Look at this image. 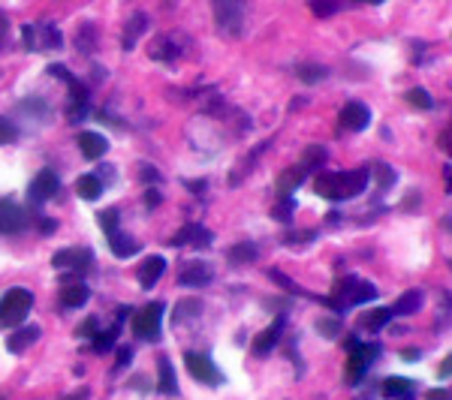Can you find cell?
Returning <instances> with one entry per match:
<instances>
[{
  "label": "cell",
  "instance_id": "cell-1",
  "mask_svg": "<svg viewBox=\"0 0 452 400\" xmlns=\"http://www.w3.org/2000/svg\"><path fill=\"white\" fill-rule=\"evenodd\" d=\"M368 169H356V172H326V175L316 178L314 190L323 199H350V196H359L368 184Z\"/></svg>",
  "mask_w": 452,
  "mask_h": 400
},
{
  "label": "cell",
  "instance_id": "cell-2",
  "mask_svg": "<svg viewBox=\"0 0 452 400\" xmlns=\"http://www.w3.org/2000/svg\"><path fill=\"white\" fill-rule=\"evenodd\" d=\"M30 307H34V295L27 289H21V286H15V289H10L0 298V325H10V328L18 325L30 313Z\"/></svg>",
  "mask_w": 452,
  "mask_h": 400
},
{
  "label": "cell",
  "instance_id": "cell-3",
  "mask_svg": "<svg viewBox=\"0 0 452 400\" xmlns=\"http://www.w3.org/2000/svg\"><path fill=\"white\" fill-rule=\"evenodd\" d=\"M347 346H350V358H347V382H359L362 373L368 371V364L380 356V346L371 343H356V341H347Z\"/></svg>",
  "mask_w": 452,
  "mask_h": 400
},
{
  "label": "cell",
  "instance_id": "cell-4",
  "mask_svg": "<svg viewBox=\"0 0 452 400\" xmlns=\"http://www.w3.org/2000/svg\"><path fill=\"white\" fill-rule=\"evenodd\" d=\"M160 322H163V304L154 301V304L142 307L133 316V334L142 337V341H157L160 337Z\"/></svg>",
  "mask_w": 452,
  "mask_h": 400
},
{
  "label": "cell",
  "instance_id": "cell-5",
  "mask_svg": "<svg viewBox=\"0 0 452 400\" xmlns=\"http://www.w3.org/2000/svg\"><path fill=\"white\" fill-rule=\"evenodd\" d=\"M184 361H187V371H190L193 379L205 382V386H217V382L223 379L221 371H217L214 361H211L208 356H199V352H187Z\"/></svg>",
  "mask_w": 452,
  "mask_h": 400
},
{
  "label": "cell",
  "instance_id": "cell-6",
  "mask_svg": "<svg viewBox=\"0 0 452 400\" xmlns=\"http://www.w3.org/2000/svg\"><path fill=\"white\" fill-rule=\"evenodd\" d=\"M30 217L25 208H18L15 202H0V232L3 235H15V232L27 229Z\"/></svg>",
  "mask_w": 452,
  "mask_h": 400
},
{
  "label": "cell",
  "instance_id": "cell-7",
  "mask_svg": "<svg viewBox=\"0 0 452 400\" xmlns=\"http://www.w3.org/2000/svg\"><path fill=\"white\" fill-rule=\"evenodd\" d=\"M58 175H55V172H51V169H42L40 172V175H36L34 181H30V199H34L36 202V205H42V202H49L51 199V196H55L58 193Z\"/></svg>",
  "mask_w": 452,
  "mask_h": 400
},
{
  "label": "cell",
  "instance_id": "cell-8",
  "mask_svg": "<svg viewBox=\"0 0 452 400\" xmlns=\"http://www.w3.org/2000/svg\"><path fill=\"white\" fill-rule=\"evenodd\" d=\"M371 124V111H368V105L362 103H347L341 109V126L350 133H359L365 130V126Z\"/></svg>",
  "mask_w": 452,
  "mask_h": 400
},
{
  "label": "cell",
  "instance_id": "cell-9",
  "mask_svg": "<svg viewBox=\"0 0 452 400\" xmlns=\"http://www.w3.org/2000/svg\"><path fill=\"white\" fill-rule=\"evenodd\" d=\"M90 262H94V256H90V250H85V247H70V250H60L51 256V265L55 268H75V271H85Z\"/></svg>",
  "mask_w": 452,
  "mask_h": 400
},
{
  "label": "cell",
  "instance_id": "cell-10",
  "mask_svg": "<svg viewBox=\"0 0 452 400\" xmlns=\"http://www.w3.org/2000/svg\"><path fill=\"white\" fill-rule=\"evenodd\" d=\"M172 247H184V244H196V247H208L211 244V232L199 223H187L184 229L175 232V238L169 241Z\"/></svg>",
  "mask_w": 452,
  "mask_h": 400
},
{
  "label": "cell",
  "instance_id": "cell-11",
  "mask_svg": "<svg viewBox=\"0 0 452 400\" xmlns=\"http://www.w3.org/2000/svg\"><path fill=\"white\" fill-rule=\"evenodd\" d=\"M217 21H221L223 34H229V36L241 34V25H244L241 6H236V3H217Z\"/></svg>",
  "mask_w": 452,
  "mask_h": 400
},
{
  "label": "cell",
  "instance_id": "cell-12",
  "mask_svg": "<svg viewBox=\"0 0 452 400\" xmlns=\"http://www.w3.org/2000/svg\"><path fill=\"white\" fill-rule=\"evenodd\" d=\"M163 271H166V259L163 256H151V259H145L139 265V283H142V289H151L157 280L163 277Z\"/></svg>",
  "mask_w": 452,
  "mask_h": 400
},
{
  "label": "cell",
  "instance_id": "cell-13",
  "mask_svg": "<svg viewBox=\"0 0 452 400\" xmlns=\"http://www.w3.org/2000/svg\"><path fill=\"white\" fill-rule=\"evenodd\" d=\"M79 148H81V154H85L88 160H100L105 150H109V142H105V135H100V133H81Z\"/></svg>",
  "mask_w": 452,
  "mask_h": 400
},
{
  "label": "cell",
  "instance_id": "cell-14",
  "mask_svg": "<svg viewBox=\"0 0 452 400\" xmlns=\"http://www.w3.org/2000/svg\"><path fill=\"white\" fill-rule=\"evenodd\" d=\"M301 181H305V169H301V165H292V169H286L284 175L277 178V193H281V199H290V193L299 190Z\"/></svg>",
  "mask_w": 452,
  "mask_h": 400
},
{
  "label": "cell",
  "instance_id": "cell-15",
  "mask_svg": "<svg viewBox=\"0 0 452 400\" xmlns=\"http://www.w3.org/2000/svg\"><path fill=\"white\" fill-rule=\"evenodd\" d=\"M178 280H181V283H187V286L208 283V280H211V268H208V262H187Z\"/></svg>",
  "mask_w": 452,
  "mask_h": 400
},
{
  "label": "cell",
  "instance_id": "cell-16",
  "mask_svg": "<svg viewBox=\"0 0 452 400\" xmlns=\"http://www.w3.org/2000/svg\"><path fill=\"white\" fill-rule=\"evenodd\" d=\"M36 337H40V325H27V328L15 331L12 337H6V349L10 352H25L30 343H36Z\"/></svg>",
  "mask_w": 452,
  "mask_h": 400
},
{
  "label": "cell",
  "instance_id": "cell-17",
  "mask_svg": "<svg viewBox=\"0 0 452 400\" xmlns=\"http://www.w3.org/2000/svg\"><path fill=\"white\" fill-rule=\"evenodd\" d=\"M88 298H90V292H88L85 283H66L64 289H60V304L64 307H81Z\"/></svg>",
  "mask_w": 452,
  "mask_h": 400
},
{
  "label": "cell",
  "instance_id": "cell-18",
  "mask_svg": "<svg viewBox=\"0 0 452 400\" xmlns=\"http://www.w3.org/2000/svg\"><path fill=\"white\" fill-rule=\"evenodd\" d=\"M109 247H112V253H115L118 259H127V256L139 253V241H133L130 235H121V232L109 235Z\"/></svg>",
  "mask_w": 452,
  "mask_h": 400
},
{
  "label": "cell",
  "instance_id": "cell-19",
  "mask_svg": "<svg viewBox=\"0 0 452 400\" xmlns=\"http://www.w3.org/2000/svg\"><path fill=\"white\" fill-rule=\"evenodd\" d=\"M75 193L81 196V199H88V202H94L97 196L103 193V181L97 178V175H81L79 181H75Z\"/></svg>",
  "mask_w": 452,
  "mask_h": 400
},
{
  "label": "cell",
  "instance_id": "cell-20",
  "mask_svg": "<svg viewBox=\"0 0 452 400\" xmlns=\"http://www.w3.org/2000/svg\"><path fill=\"white\" fill-rule=\"evenodd\" d=\"M422 307V292L419 289H410L407 295H401L395 301V307H392V313H398V316H410V313H416Z\"/></svg>",
  "mask_w": 452,
  "mask_h": 400
},
{
  "label": "cell",
  "instance_id": "cell-21",
  "mask_svg": "<svg viewBox=\"0 0 452 400\" xmlns=\"http://www.w3.org/2000/svg\"><path fill=\"white\" fill-rule=\"evenodd\" d=\"M157 373H160V391H163V395H175L178 382H175V371H172V361L169 358L157 361Z\"/></svg>",
  "mask_w": 452,
  "mask_h": 400
},
{
  "label": "cell",
  "instance_id": "cell-22",
  "mask_svg": "<svg viewBox=\"0 0 452 400\" xmlns=\"http://www.w3.org/2000/svg\"><path fill=\"white\" fill-rule=\"evenodd\" d=\"M392 307H377V310H371L368 316H362V328H368V331H377V328H383L386 322L392 319Z\"/></svg>",
  "mask_w": 452,
  "mask_h": 400
},
{
  "label": "cell",
  "instance_id": "cell-23",
  "mask_svg": "<svg viewBox=\"0 0 452 400\" xmlns=\"http://www.w3.org/2000/svg\"><path fill=\"white\" fill-rule=\"evenodd\" d=\"M410 391H413V382L404 379V376H389V379L383 382V395H389V397H404V395H410Z\"/></svg>",
  "mask_w": 452,
  "mask_h": 400
},
{
  "label": "cell",
  "instance_id": "cell-24",
  "mask_svg": "<svg viewBox=\"0 0 452 400\" xmlns=\"http://www.w3.org/2000/svg\"><path fill=\"white\" fill-rule=\"evenodd\" d=\"M202 310V304L196 298H184V301H178L175 304V313H172V319L175 322H184V319H190V316H196Z\"/></svg>",
  "mask_w": 452,
  "mask_h": 400
},
{
  "label": "cell",
  "instance_id": "cell-25",
  "mask_svg": "<svg viewBox=\"0 0 452 400\" xmlns=\"http://www.w3.org/2000/svg\"><path fill=\"white\" fill-rule=\"evenodd\" d=\"M229 259H232V265H247V262L256 259V247L244 241V244L232 247V250H229Z\"/></svg>",
  "mask_w": 452,
  "mask_h": 400
},
{
  "label": "cell",
  "instance_id": "cell-26",
  "mask_svg": "<svg viewBox=\"0 0 452 400\" xmlns=\"http://www.w3.org/2000/svg\"><path fill=\"white\" fill-rule=\"evenodd\" d=\"M275 343H277V325L275 328H266L260 337H256V341H253V352H256V356H266V352Z\"/></svg>",
  "mask_w": 452,
  "mask_h": 400
},
{
  "label": "cell",
  "instance_id": "cell-27",
  "mask_svg": "<svg viewBox=\"0 0 452 400\" xmlns=\"http://www.w3.org/2000/svg\"><path fill=\"white\" fill-rule=\"evenodd\" d=\"M115 337H118V325L112 331H97L94 334V352H109L115 346Z\"/></svg>",
  "mask_w": 452,
  "mask_h": 400
},
{
  "label": "cell",
  "instance_id": "cell-28",
  "mask_svg": "<svg viewBox=\"0 0 452 400\" xmlns=\"http://www.w3.org/2000/svg\"><path fill=\"white\" fill-rule=\"evenodd\" d=\"M374 178H377V184H380V190H389L392 184H395V172L389 169V165H383V163H377L374 165Z\"/></svg>",
  "mask_w": 452,
  "mask_h": 400
},
{
  "label": "cell",
  "instance_id": "cell-29",
  "mask_svg": "<svg viewBox=\"0 0 452 400\" xmlns=\"http://www.w3.org/2000/svg\"><path fill=\"white\" fill-rule=\"evenodd\" d=\"M97 220H100V229L105 232V235H115V232H118V211H115V208H109V211H103V214H97Z\"/></svg>",
  "mask_w": 452,
  "mask_h": 400
},
{
  "label": "cell",
  "instance_id": "cell-30",
  "mask_svg": "<svg viewBox=\"0 0 452 400\" xmlns=\"http://www.w3.org/2000/svg\"><path fill=\"white\" fill-rule=\"evenodd\" d=\"M299 79L301 81H320V79H326V66H316V64H305V66H299Z\"/></svg>",
  "mask_w": 452,
  "mask_h": 400
},
{
  "label": "cell",
  "instance_id": "cell-31",
  "mask_svg": "<svg viewBox=\"0 0 452 400\" xmlns=\"http://www.w3.org/2000/svg\"><path fill=\"white\" fill-rule=\"evenodd\" d=\"M18 139V126L10 118H0V145H12Z\"/></svg>",
  "mask_w": 452,
  "mask_h": 400
},
{
  "label": "cell",
  "instance_id": "cell-32",
  "mask_svg": "<svg viewBox=\"0 0 452 400\" xmlns=\"http://www.w3.org/2000/svg\"><path fill=\"white\" fill-rule=\"evenodd\" d=\"M292 211H296V202H292V199H281L275 205V211H271V217H275V220H281V223H286L292 217Z\"/></svg>",
  "mask_w": 452,
  "mask_h": 400
},
{
  "label": "cell",
  "instance_id": "cell-33",
  "mask_svg": "<svg viewBox=\"0 0 452 400\" xmlns=\"http://www.w3.org/2000/svg\"><path fill=\"white\" fill-rule=\"evenodd\" d=\"M407 100H410L413 105H419V109H431L434 100L428 96V90H422V88H413L410 94H407Z\"/></svg>",
  "mask_w": 452,
  "mask_h": 400
},
{
  "label": "cell",
  "instance_id": "cell-34",
  "mask_svg": "<svg viewBox=\"0 0 452 400\" xmlns=\"http://www.w3.org/2000/svg\"><path fill=\"white\" fill-rule=\"evenodd\" d=\"M316 331L326 334V337H338L344 328H341V322H338V319H320V322H316Z\"/></svg>",
  "mask_w": 452,
  "mask_h": 400
},
{
  "label": "cell",
  "instance_id": "cell-35",
  "mask_svg": "<svg viewBox=\"0 0 452 400\" xmlns=\"http://www.w3.org/2000/svg\"><path fill=\"white\" fill-rule=\"evenodd\" d=\"M326 160V150L323 148H307V154H305V163H301V169H311V165H316V163H323Z\"/></svg>",
  "mask_w": 452,
  "mask_h": 400
},
{
  "label": "cell",
  "instance_id": "cell-36",
  "mask_svg": "<svg viewBox=\"0 0 452 400\" xmlns=\"http://www.w3.org/2000/svg\"><path fill=\"white\" fill-rule=\"evenodd\" d=\"M142 21H145V15H136V21H133L130 34H124V49H130V45L136 42V36H139L142 30H145V25H142Z\"/></svg>",
  "mask_w": 452,
  "mask_h": 400
},
{
  "label": "cell",
  "instance_id": "cell-37",
  "mask_svg": "<svg viewBox=\"0 0 452 400\" xmlns=\"http://www.w3.org/2000/svg\"><path fill=\"white\" fill-rule=\"evenodd\" d=\"M97 328H100V319H94V316H90L85 325L75 331V334H79V337H94V334H97Z\"/></svg>",
  "mask_w": 452,
  "mask_h": 400
},
{
  "label": "cell",
  "instance_id": "cell-38",
  "mask_svg": "<svg viewBox=\"0 0 452 400\" xmlns=\"http://www.w3.org/2000/svg\"><path fill=\"white\" fill-rule=\"evenodd\" d=\"M130 358H133V349H127V346H121V349H118V364H115V367L121 371V367H124V364H127V361H130Z\"/></svg>",
  "mask_w": 452,
  "mask_h": 400
},
{
  "label": "cell",
  "instance_id": "cell-39",
  "mask_svg": "<svg viewBox=\"0 0 452 400\" xmlns=\"http://www.w3.org/2000/svg\"><path fill=\"white\" fill-rule=\"evenodd\" d=\"M314 12L316 15H331L335 12V3H314Z\"/></svg>",
  "mask_w": 452,
  "mask_h": 400
},
{
  "label": "cell",
  "instance_id": "cell-40",
  "mask_svg": "<svg viewBox=\"0 0 452 400\" xmlns=\"http://www.w3.org/2000/svg\"><path fill=\"white\" fill-rule=\"evenodd\" d=\"M428 400H449V391H447V388H440V391H431V395H428Z\"/></svg>",
  "mask_w": 452,
  "mask_h": 400
},
{
  "label": "cell",
  "instance_id": "cell-41",
  "mask_svg": "<svg viewBox=\"0 0 452 400\" xmlns=\"http://www.w3.org/2000/svg\"><path fill=\"white\" fill-rule=\"evenodd\" d=\"M437 145H440L443 150H449V130H443V133H440V139H437Z\"/></svg>",
  "mask_w": 452,
  "mask_h": 400
},
{
  "label": "cell",
  "instance_id": "cell-42",
  "mask_svg": "<svg viewBox=\"0 0 452 400\" xmlns=\"http://www.w3.org/2000/svg\"><path fill=\"white\" fill-rule=\"evenodd\" d=\"M64 400H88V391L81 388V391H75V395H66Z\"/></svg>",
  "mask_w": 452,
  "mask_h": 400
},
{
  "label": "cell",
  "instance_id": "cell-43",
  "mask_svg": "<svg viewBox=\"0 0 452 400\" xmlns=\"http://www.w3.org/2000/svg\"><path fill=\"white\" fill-rule=\"evenodd\" d=\"M145 202H148V205H157V202H160V196H157L154 190H148L145 193Z\"/></svg>",
  "mask_w": 452,
  "mask_h": 400
},
{
  "label": "cell",
  "instance_id": "cell-44",
  "mask_svg": "<svg viewBox=\"0 0 452 400\" xmlns=\"http://www.w3.org/2000/svg\"><path fill=\"white\" fill-rule=\"evenodd\" d=\"M40 229H42V232H51V229H55V223H51V220H42Z\"/></svg>",
  "mask_w": 452,
  "mask_h": 400
},
{
  "label": "cell",
  "instance_id": "cell-45",
  "mask_svg": "<svg viewBox=\"0 0 452 400\" xmlns=\"http://www.w3.org/2000/svg\"><path fill=\"white\" fill-rule=\"evenodd\" d=\"M404 358H419V349H404Z\"/></svg>",
  "mask_w": 452,
  "mask_h": 400
},
{
  "label": "cell",
  "instance_id": "cell-46",
  "mask_svg": "<svg viewBox=\"0 0 452 400\" xmlns=\"http://www.w3.org/2000/svg\"><path fill=\"white\" fill-rule=\"evenodd\" d=\"M440 376H449V358L440 364Z\"/></svg>",
  "mask_w": 452,
  "mask_h": 400
}]
</instances>
